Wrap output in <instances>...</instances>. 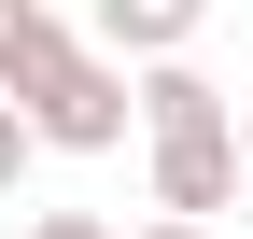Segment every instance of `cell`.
Instances as JSON below:
<instances>
[{
	"instance_id": "1",
	"label": "cell",
	"mask_w": 253,
	"mask_h": 239,
	"mask_svg": "<svg viewBox=\"0 0 253 239\" xmlns=\"http://www.w3.org/2000/svg\"><path fill=\"white\" fill-rule=\"evenodd\" d=\"M126 127H141V84H126L99 42H84L71 71H42V99H28V141H42V155H113Z\"/></svg>"
},
{
	"instance_id": "3",
	"label": "cell",
	"mask_w": 253,
	"mask_h": 239,
	"mask_svg": "<svg viewBox=\"0 0 253 239\" xmlns=\"http://www.w3.org/2000/svg\"><path fill=\"white\" fill-rule=\"evenodd\" d=\"M197 28H211V0H99V56L113 71H169Z\"/></svg>"
},
{
	"instance_id": "6",
	"label": "cell",
	"mask_w": 253,
	"mask_h": 239,
	"mask_svg": "<svg viewBox=\"0 0 253 239\" xmlns=\"http://www.w3.org/2000/svg\"><path fill=\"white\" fill-rule=\"evenodd\" d=\"M28 155H42V141H28V113H14V99H0V197H14V183H28Z\"/></svg>"
},
{
	"instance_id": "4",
	"label": "cell",
	"mask_w": 253,
	"mask_h": 239,
	"mask_svg": "<svg viewBox=\"0 0 253 239\" xmlns=\"http://www.w3.org/2000/svg\"><path fill=\"white\" fill-rule=\"evenodd\" d=\"M141 84V141H211V127H239V99L197 71V56H169V71H126Z\"/></svg>"
},
{
	"instance_id": "2",
	"label": "cell",
	"mask_w": 253,
	"mask_h": 239,
	"mask_svg": "<svg viewBox=\"0 0 253 239\" xmlns=\"http://www.w3.org/2000/svg\"><path fill=\"white\" fill-rule=\"evenodd\" d=\"M211 211H239V127L155 141V225H211Z\"/></svg>"
},
{
	"instance_id": "7",
	"label": "cell",
	"mask_w": 253,
	"mask_h": 239,
	"mask_svg": "<svg viewBox=\"0 0 253 239\" xmlns=\"http://www.w3.org/2000/svg\"><path fill=\"white\" fill-rule=\"evenodd\" d=\"M28 239H113V225H99V211H42Z\"/></svg>"
},
{
	"instance_id": "9",
	"label": "cell",
	"mask_w": 253,
	"mask_h": 239,
	"mask_svg": "<svg viewBox=\"0 0 253 239\" xmlns=\"http://www.w3.org/2000/svg\"><path fill=\"white\" fill-rule=\"evenodd\" d=\"M141 239H211V225H141Z\"/></svg>"
},
{
	"instance_id": "8",
	"label": "cell",
	"mask_w": 253,
	"mask_h": 239,
	"mask_svg": "<svg viewBox=\"0 0 253 239\" xmlns=\"http://www.w3.org/2000/svg\"><path fill=\"white\" fill-rule=\"evenodd\" d=\"M239 183H253V99H239Z\"/></svg>"
},
{
	"instance_id": "5",
	"label": "cell",
	"mask_w": 253,
	"mask_h": 239,
	"mask_svg": "<svg viewBox=\"0 0 253 239\" xmlns=\"http://www.w3.org/2000/svg\"><path fill=\"white\" fill-rule=\"evenodd\" d=\"M71 56H84V42H71L56 0H0V99H14V113L42 99V71H71Z\"/></svg>"
}]
</instances>
